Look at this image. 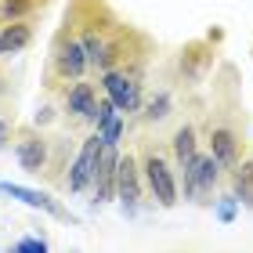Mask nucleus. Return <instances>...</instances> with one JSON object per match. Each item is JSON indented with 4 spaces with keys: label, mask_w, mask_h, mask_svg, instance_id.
<instances>
[{
    "label": "nucleus",
    "mask_w": 253,
    "mask_h": 253,
    "mask_svg": "<svg viewBox=\"0 0 253 253\" xmlns=\"http://www.w3.org/2000/svg\"><path fill=\"white\" fill-rule=\"evenodd\" d=\"M54 65H58V76H80L84 73V65H87V51H84V43L80 40H62L58 43V54H54Z\"/></svg>",
    "instance_id": "obj_8"
},
{
    "label": "nucleus",
    "mask_w": 253,
    "mask_h": 253,
    "mask_svg": "<svg viewBox=\"0 0 253 253\" xmlns=\"http://www.w3.org/2000/svg\"><path fill=\"white\" fill-rule=\"evenodd\" d=\"M4 141H7V123L0 120V145H4Z\"/></svg>",
    "instance_id": "obj_20"
},
{
    "label": "nucleus",
    "mask_w": 253,
    "mask_h": 253,
    "mask_svg": "<svg viewBox=\"0 0 253 253\" xmlns=\"http://www.w3.org/2000/svg\"><path fill=\"white\" fill-rule=\"evenodd\" d=\"M217 170H221V163H217L213 156H192L185 163V192L192 199L206 195L213 188V181H217Z\"/></svg>",
    "instance_id": "obj_2"
},
{
    "label": "nucleus",
    "mask_w": 253,
    "mask_h": 253,
    "mask_svg": "<svg viewBox=\"0 0 253 253\" xmlns=\"http://www.w3.org/2000/svg\"><path fill=\"white\" fill-rule=\"evenodd\" d=\"M116 145H105L101 148V159H98V174H94V199L98 203H105V199H112V192H116V152H112Z\"/></svg>",
    "instance_id": "obj_7"
},
{
    "label": "nucleus",
    "mask_w": 253,
    "mask_h": 253,
    "mask_svg": "<svg viewBox=\"0 0 253 253\" xmlns=\"http://www.w3.org/2000/svg\"><path fill=\"white\" fill-rule=\"evenodd\" d=\"M0 192L11 195V199H18V203H26V206H33V210L51 213V217H69L62 206L51 199V195H43V192H37V188H22V185H11V181H0Z\"/></svg>",
    "instance_id": "obj_6"
},
{
    "label": "nucleus",
    "mask_w": 253,
    "mask_h": 253,
    "mask_svg": "<svg viewBox=\"0 0 253 253\" xmlns=\"http://www.w3.org/2000/svg\"><path fill=\"white\" fill-rule=\"evenodd\" d=\"M174 156H177L181 167L195 156V130H192V126H181V130L174 134Z\"/></svg>",
    "instance_id": "obj_13"
},
{
    "label": "nucleus",
    "mask_w": 253,
    "mask_h": 253,
    "mask_svg": "<svg viewBox=\"0 0 253 253\" xmlns=\"http://www.w3.org/2000/svg\"><path fill=\"white\" fill-rule=\"evenodd\" d=\"M43 0H4V18H18V15H26V11L33 7H40Z\"/></svg>",
    "instance_id": "obj_16"
},
{
    "label": "nucleus",
    "mask_w": 253,
    "mask_h": 253,
    "mask_svg": "<svg viewBox=\"0 0 253 253\" xmlns=\"http://www.w3.org/2000/svg\"><path fill=\"white\" fill-rule=\"evenodd\" d=\"M120 130H123L120 112H116V116H109L105 123H98V134H101V141H105V145H116L120 141Z\"/></svg>",
    "instance_id": "obj_15"
},
{
    "label": "nucleus",
    "mask_w": 253,
    "mask_h": 253,
    "mask_svg": "<svg viewBox=\"0 0 253 253\" xmlns=\"http://www.w3.org/2000/svg\"><path fill=\"white\" fill-rule=\"evenodd\" d=\"M235 206H239L235 195H224V199L217 203V217H221V221H232V217H235Z\"/></svg>",
    "instance_id": "obj_18"
},
{
    "label": "nucleus",
    "mask_w": 253,
    "mask_h": 253,
    "mask_svg": "<svg viewBox=\"0 0 253 253\" xmlns=\"http://www.w3.org/2000/svg\"><path fill=\"white\" fill-rule=\"evenodd\" d=\"M167 109H170V98H167V94H159V98L148 101L145 116H148V120H163V116H167Z\"/></svg>",
    "instance_id": "obj_17"
},
{
    "label": "nucleus",
    "mask_w": 253,
    "mask_h": 253,
    "mask_svg": "<svg viewBox=\"0 0 253 253\" xmlns=\"http://www.w3.org/2000/svg\"><path fill=\"white\" fill-rule=\"evenodd\" d=\"M145 177H148V188H152V195H156L163 206H174V203H177V181H174L170 167H167L156 152L145 156Z\"/></svg>",
    "instance_id": "obj_3"
},
{
    "label": "nucleus",
    "mask_w": 253,
    "mask_h": 253,
    "mask_svg": "<svg viewBox=\"0 0 253 253\" xmlns=\"http://www.w3.org/2000/svg\"><path fill=\"white\" fill-rule=\"evenodd\" d=\"M101 148H105V141H101V134L87 137L84 141V152L76 156V163L69 167V188L73 192H84L90 181H94L98 174V159H101Z\"/></svg>",
    "instance_id": "obj_1"
},
{
    "label": "nucleus",
    "mask_w": 253,
    "mask_h": 253,
    "mask_svg": "<svg viewBox=\"0 0 253 253\" xmlns=\"http://www.w3.org/2000/svg\"><path fill=\"white\" fill-rule=\"evenodd\" d=\"M101 87H105V94L116 101L120 112H137V105H141V94H137V84H134L126 73H112V69H105Z\"/></svg>",
    "instance_id": "obj_4"
},
{
    "label": "nucleus",
    "mask_w": 253,
    "mask_h": 253,
    "mask_svg": "<svg viewBox=\"0 0 253 253\" xmlns=\"http://www.w3.org/2000/svg\"><path fill=\"white\" fill-rule=\"evenodd\" d=\"M210 156L221 167H235L239 163V141H235V134L228 130V126H217L210 134Z\"/></svg>",
    "instance_id": "obj_10"
},
{
    "label": "nucleus",
    "mask_w": 253,
    "mask_h": 253,
    "mask_svg": "<svg viewBox=\"0 0 253 253\" xmlns=\"http://www.w3.org/2000/svg\"><path fill=\"white\" fill-rule=\"evenodd\" d=\"M235 192H239V203L253 206V159L235 170Z\"/></svg>",
    "instance_id": "obj_14"
},
{
    "label": "nucleus",
    "mask_w": 253,
    "mask_h": 253,
    "mask_svg": "<svg viewBox=\"0 0 253 253\" xmlns=\"http://www.w3.org/2000/svg\"><path fill=\"white\" fill-rule=\"evenodd\" d=\"M43 159H47V148H43V141L37 134H26L18 141V163L29 170V174H40V167H43Z\"/></svg>",
    "instance_id": "obj_11"
},
{
    "label": "nucleus",
    "mask_w": 253,
    "mask_h": 253,
    "mask_svg": "<svg viewBox=\"0 0 253 253\" xmlns=\"http://www.w3.org/2000/svg\"><path fill=\"white\" fill-rule=\"evenodd\" d=\"M65 109L73 112L76 120H94V112H98L94 87H90V84H76V87L65 94Z\"/></svg>",
    "instance_id": "obj_9"
},
{
    "label": "nucleus",
    "mask_w": 253,
    "mask_h": 253,
    "mask_svg": "<svg viewBox=\"0 0 253 253\" xmlns=\"http://www.w3.org/2000/svg\"><path fill=\"white\" fill-rule=\"evenodd\" d=\"M116 192H120V199L126 206V213H134L137 210V199H141V185H137V163L130 156L116 163Z\"/></svg>",
    "instance_id": "obj_5"
},
{
    "label": "nucleus",
    "mask_w": 253,
    "mask_h": 253,
    "mask_svg": "<svg viewBox=\"0 0 253 253\" xmlns=\"http://www.w3.org/2000/svg\"><path fill=\"white\" fill-rule=\"evenodd\" d=\"M29 26H7L4 33H0V54H15V51H22L29 43Z\"/></svg>",
    "instance_id": "obj_12"
},
{
    "label": "nucleus",
    "mask_w": 253,
    "mask_h": 253,
    "mask_svg": "<svg viewBox=\"0 0 253 253\" xmlns=\"http://www.w3.org/2000/svg\"><path fill=\"white\" fill-rule=\"evenodd\" d=\"M15 250H26V253H43V250H47V243H43V239H22V243H18Z\"/></svg>",
    "instance_id": "obj_19"
}]
</instances>
